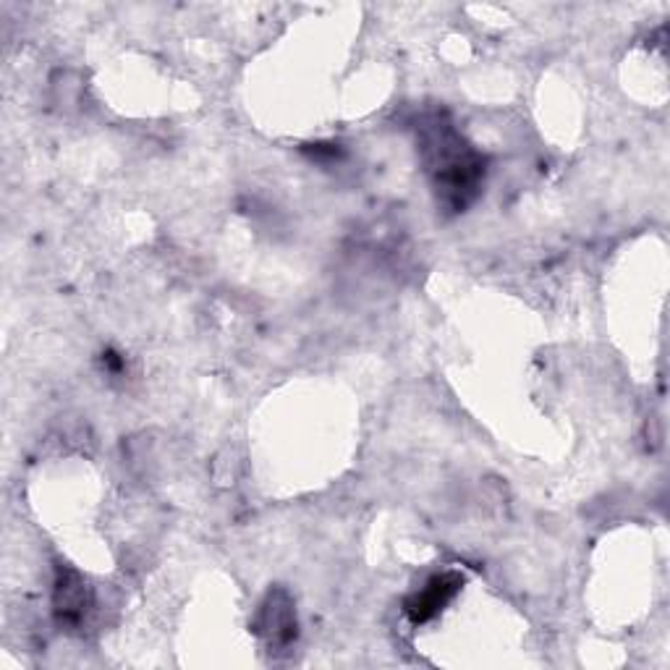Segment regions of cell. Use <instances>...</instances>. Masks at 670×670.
<instances>
[{"mask_svg": "<svg viewBox=\"0 0 670 670\" xmlns=\"http://www.w3.org/2000/svg\"><path fill=\"white\" fill-rule=\"evenodd\" d=\"M461 579L456 576V573H441V576L430 579V584L424 586L419 595H414L406 605V610H409L411 621L414 623H424L427 618H433L437 610L446 605L450 597L456 595V590H459Z\"/></svg>", "mask_w": 670, "mask_h": 670, "instance_id": "obj_2", "label": "cell"}, {"mask_svg": "<svg viewBox=\"0 0 670 670\" xmlns=\"http://www.w3.org/2000/svg\"><path fill=\"white\" fill-rule=\"evenodd\" d=\"M424 154L435 189L443 191L446 202H454L456 210L463 208L474 197L476 184L485 173L480 154L446 121H433L424 132Z\"/></svg>", "mask_w": 670, "mask_h": 670, "instance_id": "obj_1", "label": "cell"}, {"mask_svg": "<svg viewBox=\"0 0 670 670\" xmlns=\"http://www.w3.org/2000/svg\"><path fill=\"white\" fill-rule=\"evenodd\" d=\"M89 597L87 586L79 579V573L74 571H61L55 582V613L61 621L66 623H79L87 610Z\"/></svg>", "mask_w": 670, "mask_h": 670, "instance_id": "obj_4", "label": "cell"}, {"mask_svg": "<svg viewBox=\"0 0 670 670\" xmlns=\"http://www.w3.org/2000/svg\"><path fill=\"white\" fill-rule=\"evenodd\" d=\"M260 626L268 642L275 644V647H283V644H288L296 636V616L291 600L283 592H275V595L268 597L265 608H262Z\"/></svg>", "mask_w": 670, "mask_h": 670, "instance_id": "obj_3", "label": "cell"}]
</instances>
